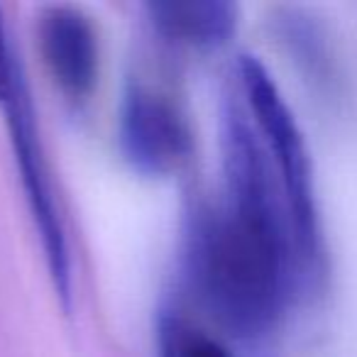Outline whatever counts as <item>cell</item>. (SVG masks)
Here are the masks:
<instances>
[{"label": "cell", "mask_w": 357, "mask_h": 357, "mask_svg": "<svg viewBox=\"0 0 357 357\" xmlns=\"http://www.w3.org/2000/svg\"><path fill=\"white\" fill-rule=\"evenodd\" d=\"M238 96L255 125L282 186L291 218L294 240L303 272H313L321 259V230L313 194V169L303 132L277 84L257 56H238Z\"/></svg>", "instance_id": "7a4b0ae2"}, {"label": "cell", "mask_w": 357, "mask_h": 357, "mask_svg": "<svg viewBox=\"0 0 357 357\" xmlns=\"http://www.w3.org/2000/svg\"><path fill=\"white\" fill-rule=\"evenodd\" d=\"M147 15L164 40L199 50H211L228 42L238 25V6L223 0L149 3Z\"/></svg>", "instance_id": "8992f818"}, {"label": "cell", "mask_w": 357, "mask_h": 357, "mask_svg": "<svg viewBox=\"0 0 357 357\" xmlns=\"http://www.w3.org/2000/svg\"><path fill=\"white\" fill-rule=\"evenodd\" d=\"M120 147L135 172L167 176L191 154V130L169 96L152 86L132 84L120 110Z\"/></svg>", "instance_id": "3957f363"}, {"label": "cell", "mask_w": 357, "mask_h": 357, "mask_svg": "<svg viewBox=\"0 0 357 357\" xmlns=\"http://www.w3.org/2000/svg\"><path fill=\"white\" fill-rule=\"evenodd\" d=\"M223 201L191 213L186 279L233 335L259 337L282 318L303 267L282 186L238 91L220 118Z\"/></svg>", "instance_id": "6da1fadb"}, {"label": "cell", "mask_w": 357, "mask_h": 357, "mask_svg": "<svg viewBox=\"0 0 357 357\" xmlns=\"http://www.w3.org/2000/svg\"><path fill=\"white\" fill-rule=\"evenodd\" d=\"M37 35L47 71L61 93L71 100L89 98L98 79V40L89 17L69 6L47 8Z\"/></svg>", "instance_id": "5b68a950"}, {"label": "cell", "mask_w": 357, "mask_h": 357, "mask_svg": "<svg viewBox=\"0 0 357 357\" xmlns=\"http://www.w3.org/2000/svg\"><path fill=\"white\" fill-rule=\"evenodd\" d=\"M22 81L20 64H17L15 54H13L10 40H8L6 22L0 15V108L10 100V96L15 93L17 84Z\"/></svg>", "instance_id": "ba28073f"}, {"label": "cell", "mask_w": 357, "mask_h": 357, "mask_svg": "<svg viewBox=\"0 0 357 357\" xmlns=\"http://www.w3.org/2000/svg\"><path fill=\"white\" fill-rule=\"evenodd\" d=\"M157 357H235L223 342L178 311L157 321Z\"/></svg>", "instance_id": "52a82bcc"}, {"label": "cell", "mask_w": 357, "mask_h": 357, "mask_svg": "<svg viewBox=\"0 0 357 357\" xmlns=\"http://www.w3.org/2000/svg\"><path fill=\"white\" fill-rule=\"evenodd\" d=\"M10 128L13 149H15L17 167H20L22 186H25L27 204H30L32 218L40 230L42 250H45L47 267H50L54 289L64 301L71 296V262L69 248H66L64 228H61L59 213H56L54 196H52L50 176H47L45 159H42L40 139H37L35 120H32V105L27 98L25 81H20L15 93L3 105Z\"/></svg>", "instance_id": "277c9868"}]
</instances>
